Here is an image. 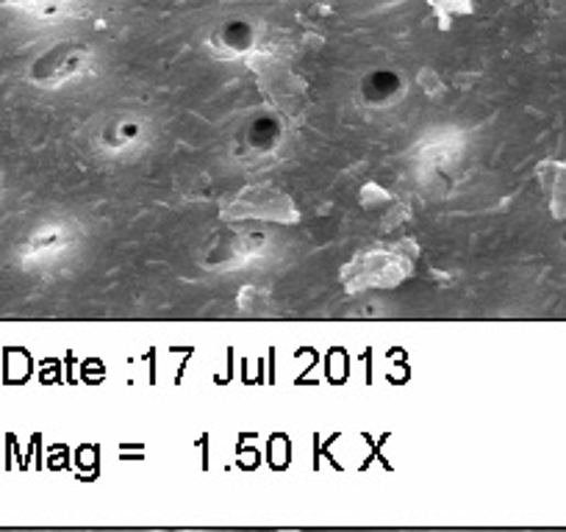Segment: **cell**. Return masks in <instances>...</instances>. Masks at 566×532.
I'll use <instances>...</instances> for the list:
<instances>
[{
	"mask_svg": "<svg viewBox=\"0 0 566 532\" xmlns=\"http://www.w3.org/2000/svg\"><path fill=\"white\" fill-rule=\"evenodd\" d=\"M278 140H280V128L275 120H258L256 125L247 131V145H251L253 151L269 153L275 145H278Z\"/></svg>",
	"mask_w": 566,
	"mask_h": 532,
	"instance_id": "52a82bcc",
	"label": "cell"
},
{
	"mask_svg": "<svg viewBox=\"0 0 566 532\" xmlns=\"http://www.w3.org/2000/svg\"><path fill=\"white\" fill-rule=\"evenodd\" d=\"M87 47H78V45H59L56 51L47 53L42 62H36L40 67V78L45 84H59L67 81L70 76L81 73L87 67Z\"/></svg>",
	"mask_w": 566,
	"mask_h": 532,
	"instance_id": "3957f363",
	"label": "cell"
},
{
	"mask_svg": "<svg viewBox=\"0 0 566 532\" xmlns=\"http://www.w3.org/2000/svg\"><path fill=\"white\" fill-rule=\"evenodd\" d=\"M411 273V258L391 250H373V253H362L353 264H347L345 280L353 291L362 289H378V286L400 284L406 275Z\"/></svg>",
	"mask_w": 566,
	"mask_h": 532,
	"instance_id": "6da1fadb",
	"label": "cell"
},
{
	"mask_svg": "<svg viewBox=\"0 0 566 532\" xmlns=\"http://www.w3.org/2000/svg\"><path fill=\"white\" fill-rule=\"evenodd\" d=\"M431 3H436V7H444V9H467V0H431Z\"/></svg>",
	"mask_w": 566,
	"mask_h": 532,
	"instance_id": "ba28073f",
	"label": "cell"
},
{
	"mask_svg": "<svg viewBox=\"0 0 566 532\" xmlns=\"http://www.w3.org/2000/svg\"><path fill=\"white\" fill-rule=\"evenodd\" d=\"M253 42H256V29L247 20H225L214 34V47L229 56L251 51Z\"/></svg>",
	"mask_w": 566,
	"mask_h": 532,
	"instance_id": "5b68a950",
	"label": "cell"
},
{
	"mask_svg": "<svg viewBox=\"0 0 566 532\" xmlns=\"http://www.w3.org/2000/svg\"><path fill=\"white\" fill-rule=\"evenodd\" d=\"M225 220H273V222H295L298 211H295L292 200L280 191L269 189V186H256L236 197L234 203L225 209Z\"/></svg>",
	"mask_w": 566,
	"mask_h": 532,
	"instance_id": "7a4b0ae2",
	"label": "cell"
},
{
	"mask_svg": "<svg viewBox=\"0 0 566 532\" xmlns=\"http://www.w3.org/2000/svg\"><path fill=\"white\" fill-rule=\"evenodd\" d=\"M100 147L106 153H131L134 145H140L145 140V128H142L140 120H109L98 131Z\"/></svg>",
	"mask_w": 566,
	"mask_h": 532,
	"instance_id": "277c9868",
	"label": "cell"
},
{
	"mask_svg": "<svg viewBox=\"0 0 566 532\" xmlns=\"http://www.w3.org/2000/svg\"><path fill=\"white\" fill-rule=\"evenodd\" d=\"M400 95V78L391 76V73H373V76L364 81V98L373 106L391 103V100Z\"/></svg>",
	"mask_w": 566,
	"mask_h": 532,
	"instance_id": "8992f818",
	"label": "cell"
}]
</instances>
